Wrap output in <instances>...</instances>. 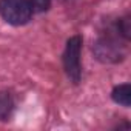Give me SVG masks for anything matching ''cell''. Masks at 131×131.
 <instances>
[{"mask_svg":"<svg viewBox=\"0 0 131 131\" xmlns=\"http://www.w3.org/2000/svg\"><path fill=\"white\" fill-rule=\"evenodd\" d=\"M96 54L99 56L100 60H117L119 57V48L114 42L111 40H100L96 45Z\"/></svg>","mask_w":131,"mask_h":131,"instance_id":"cell-3","label":"cell"},{"mask_svg":"<svg viewBox=\"0 0 131 131\" xmlns=\"http://www.w3.org/2000/svg\"><path fill=\"white\" fill-rule=\"evenodd\" d=\"M120 31H122V34L128 39L129 37V26H128V23H129V20L128 19H123V20H120Z\"/></svg>","mask_w":131,"mask_h":131,"instance_id":"cell-7","label":"cell"},{"mask_svg":"<svg viewBox=\"0 0 131 131\" xmlns=\"http://www.w3.org/2000/svg\"><path fill=\"white\" fill-rule=\"evenodd\" d=\"M80 49H82V37L80 36H73L67 42V48H65L63 54V65H65V71L67 76L77 83L80 80Z\"/></svg>","mask_w":131,"mask_h":131,"instance_id":"cell-2","label":"cell"},{"mask_svg":"<svg viewBox=\"0 0 131 131\" xmlns=\"http://www.w3.org/2000/svg\"><path fill=\"white\" fill-rule=\"evenodd\" d=\"M14 110V100L9 93H0V120H8Z\"/></svg>","mask_w":131,"mask_h":131,"instance_id":"cell-5","label":"cell"},{"mask_svg":"<svg viewBox=\"0 0 131 131\" xmlns=\"http://www.w3.org/2000/svg\"><path fill=\"white\" fill-rule=\"evenodd\" d=\"M29 0H0V16L8 23L20 26L31 19Z\"/></svg>","mask_w":131,"mask_h":131,"instance_id":"cell-1","label":"cell"},{"mask_svg":"<svg viewBox=\"0 0 131 131\" xmlns=\"http://www.w3.org/2000/svg\"><path fill=\"white\" fill-rule=\"evenodd\" d=\"M29 5L32 13H43L49 8L51 0H29Z\"/></svg>","mask_w":131,"mask_h":131,"instance_id":"cell-6","label":"cell"},{"mask_svg":"<svg viewBox=\"0 0 131 131\" xmlns=\"http://www.w3.org/2000/svg\"><path fill=\"white\" fill-rule=\"evenodd\" d=\"M113 100L122 106H129L131 105V86L128 83L119 85L113 90Z\"/></svg>","mask_w":131,"mask_h":131,"instance_id":"cell-4","label":"cell"}]
</instances>
